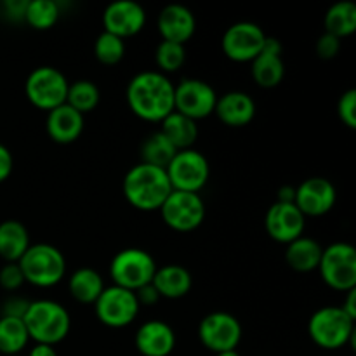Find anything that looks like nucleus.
Wrapping results in <instances>:
<instances>
[{
	"label": "nucleus",
	"mask_w": 356,
	"mask_h": 356,
	"mask_svg": "<svg viewBox=\"0 0 356 356\" xmlns=\"http://www.w3.org/2000/svg\"><path fill=\"white\" fill-rule=\"evenodd\" d=\"M127 104L145 122L162 124L174 111V83L160 72H141L127 86Z\"/></svg>",
	"instance_id": "1"
},
{
	"label": "nucleus",
	"mask_w": 356,
	"mask_h": 356,
	"mask_svg": "<svg viewBox=\"0 0 356 356\" xmlns=\"http://www.w3.org/2000/svg\"><path fill=\"white\" fill-rule=\"evenodd\" d=\"M122 190L125 200L143 212L160 211L167 197L172 193L165 169H159L143 162L125 174Z\"/></svg>",
	"instance_id": "2"
},
{
	"label": "nucleus",
	"mask_w": 356,
	"mask_h": 356,
	"mask_svg": "<svg viewBox=\"0 0 356 356\" xmlns=\"http://www.w3.org/2000/svg\"><path fill=\"white\" fill-rule=\"evenodd\" d=\"M23 322L31 341L49 346H56L65 341L72 327L70 313L66 312L65 306L51 299L30 301Z\"/></svg>",
	"instance_id": "3"
},
{
	"label": "nucleus",
	"mask_w": 356,
	"mask_h": 356,
	"mask_svg": "<svg viewBox=\"0 0 356 356\" xmlns=\"http://www.w3.org/2000/svg\"><path fill=\"white\" fill-rule=\"evenodd\" d=\"M309 339L318 348L336 351L344 346H355V320L341 306H325L316 309L308 322Z\"/></svg>",
	"instance_id": "4"
},
{
	"label": "nucleus",
	"mask_w": 356,
	"mask_h": 356,
	"mask_svg": "<svg viewBox=\"0 0 356 356\" xmlns=\"http://www.w3.org/2000/svg\"><path fill=\"white\" fill-rule=\"evenodd\" d=\"M17 264L23 271L24 282L40 289L54 287L65 278L66 273L65 256L51 243L30 245Z\"/></svg>",
	"instance_id": "5"
},
{
	"label": "nucleus",
	"mask_w": 356,
	"mask_h": 356,
	"mask_svg": "<svg viewBox=\"0 0 356 356\" xmlns=\"http://www.w3.org/2000/svg\"><path fill=\"white\" fill-rule=\"evenodd\" d=\"M155 271L156 264L152 254L136 247L120 250L110 264V277L113 285L131 292L152 284Z\"/></svg>",
	"instance_id": "6"
},
{
	"label": "nucleus",
	"mask_w": 356,
	"mask_h": 356,
	"mask_svg": "<svg viewBox=\"0 0 356 356\" xmlns=\"http://www.w3.org/2000/svg\"><path fill=\"white\" fill-rule=\"evenodd\" d=\"M323 284L339 292L356 289V250L351 243L336 242L323 249L318 264Z\"/></svg>",
	"instance_id": "7"
},
{
	"label": "nucleus",
	"mask_w": 356,
	"mask_h": 356,
	"mask_svg": "<svg viewBox=\"0 0 356 356\" xmlns=\"http://www.w3.org/2000/svg\"><path fill=\"white\" fill-rule=\"evenodd\" d=\"M68 80L65 73L59 72L54 66H38L28 75L24 83V92L28 101L35 108L44 111H51L54 108L66 103L68 94Z\"/></svg>",
	"instance_id": "8"
},
{
	"label": "nucleus",
	"mask_w": 356,
	"mask_h": 356,
	"mask_svg": "<svg viewBox=\"0 0 356 356\" xmlns=\"http://www.w3.org/2000/svg\"><path fill=\"white\" fill-rule=\"evenodd\" d=\"M165 174L172 191L200 193L211 176V167L204 153L190 148L174 155L169 165L165 167Z\"/></svg>",
	"instance_id": "9"
},
{
	"label": "nucleus",
	"mask_w": 356,
	"mask_h": 356,
	"mask_svg": "<svg viewBox=\"0 0 356 356\" xmlns=\"http://www.w3.org/2000/svg\"><path fill=\"white\" fill-rule=\"evenodd\" d=\"M139 308L141 306H139L134 292L117 287V285L104 287L97 301L94 302L97 320L111 329H124V327L131 325L138 318Z\"/></svg>",
	"instance_id": "10"
},
{
	"label": "nucleus",
	"mask_w": 356,
	"mask_h": 356,
	"mask_svg": "<svg viewBox=\"0 0 356 356\" xmlns=\"http://www.w3.org/2000/svg\"><path fill=\"white\" fill-rule=\"evenodd\" d=\"M163 222L170 229L179 233L193 232L200 228L205 219V204L200 193L172 191L160 207Z\"/></svg>",
	"instance_id": "11"
},
{
	"label": "nucleus",
	"mask_w": 356,
	"mask_h": 356,
	"mask_svg": "<svg viewBox=\"0 0 356 356\" xmlns=\"http://www.w3.org/2000/svg\"><path fill=\"white\" fill-rule=\"evenodd\" d=\"M218 94L211 83L198 79H184L174 86V111L191 118L202 120L214 113Z\"/></svg>",
	"instance_id": "12"
},
{
	"label": "nucleus",
	"mask_w": 356,
	"mask_h": 356,
	"mask_svg": "<svg viewBox=\"0 0 356 356\" xmlns=\"http://www.w3.org/2000/svg\"><path fill=\"white\" fill-rule=\"evenodd\" d=\"M266 37L259 24L240 21L232 24L222 35V52L235 63H252L263 51Z\"/></svg>",
	"instance_id": "13"
},
{
	"label": "nucleus",
	"mask_w": 356,
	"mask_h": 356,
	"mask_svg": "<svg viewBox=\"0 0 356 356\" xmlns=\"http://www.w3.org/2000/svg\"><path fill=\"white\" fill-rule=\"evenodd\" d=\"M198 339L216 355L233 351L242 341V325L232 313L214 312L198 325Z\"/></svg>",
	"instance_id": "14"
},
{
	"label": "nucleus",
	"mask_w": 356,
	"mask_h": 356,
	"mask_svg": "<svg viewBox=\"0 0 356 356\" xmlns=\"http://www.w3.org/2000/svg\"><path fill=\"white\" fill-rule=\"evenodd\" d=\"M337 200L334 184L325 177H309L296 188V207L305 218H320L329 214Z\"/></svg>",
	"instance_id": "15"
},
{
	"label": "nucleus",
	"mask_w": 356,
	"mask_h": 356,
	"mask_svg": "<svg viewBox=\"0 0 356 356\" xmlns=\"http://www.w3.org/2000/svg\"><path fill=\"white\" fill-rule=\"evenodd\" d=\"M264 228L270 238L275 242L285 243L302 236L306 228V218L301 214L296 204H284V202H275L266 212L264 218Z\"/></svg>",
	"instance_id": "16"
},
{
	"label": "nucleus",
	"mask_w": 356,
	"mask_h": 356,
	"mask_svg": "<svg viewBox=\"0 0 356 356\" xmlns=\"http://www.w3.org/2000/svg\"><path fill=\"white\" fill-rule=\"evenodd\" d=\"M145 9L134 0H118V2L110 3L103 13L104 31L122 40L138 35L145 28Z\"/></svg>",
	"instance_id": "17"
},
{
	"label": "nucleus",
	"mask_w": 356,
	"mask_h": 356,
	"mask_svg": "<svg viewBox=\"0 0 356 356\" xmlns=\"http://www.w3.org/2000/svg\"><path fill=\"white\" fill-rule=\"evenodd\" d=\"M156 28H159V33L162 35V40L184 45L195 35L197 19L188 7L170 3L160 10Z\"/></svg>",
	"instance_id": "18"
},
{
	"label": "nucleus",
	"mask_w": 356,
	"mask_h": 356,
	"mask_svg": "<svg viewBox=\"0 0 356 356\" xmlns=\"http://www.w3.org/2000/svg\"><path fill=\"white\" fill-rule=\"evenodd\" d=\"M285 65L282 59V44L273 37H266L261 54L252 61V79L263 89H273L284 80Z\"/></svg>",
	"instance_id": "19"
},
{
	"label": "nucleus",
	"mask_w": 356,
	"mask_h": 356,
	"mask_svg": "<svg viewBox=\"0 0 356 356\" xmlns=\"http://www.w3.org/2000/svg\"><path fill=\"white\" fill-rule=\"evenodd\" d=\"M134 343L143 356H169L176 348V332L162 320H149L139 327Z\"/></svg>",
	"instance_id": "20"
},
{
	"label": "nucleus",
	"mask_w": 356,
	"mask_h": 356,
	"mask_svg": "<svg viewBox=\"0 0 356 356\" xmlns=\"http://www.w3.org/2000/svg\"><path fill=\"white\" fill-rule=\"evenodd\" d=\"M214 113L228 127H245L256 117V103L242 90H232L218 96Z\"/></svg>",
	"instance_id": "21"
},
{
	"label": "nucleus",
	"mask_w": 356,
	"mask_h": 356,
	"mask_svg": "<svg viewBox=\"0 0 356 356\" xmlns=\"http://www.w3.org/2000/svg\"><path fill=\"white\" fill-rule=\"evenodd\" d=\"M45 129H47L49 138L54 143L70 145V143H75L82 134L83 115H80L79 111L65 103L49 111Z\"/></svg>",
	"instance_id": "22"
},
{
	"label": "nucleus",
	"mask_w": 356,
	"mask_h": 356,
	"mask_svg": "<svg viewBox=\"0 0 356 356\" xmlns=\"http://www.w3.org/2000/svg\"><path fill=\"white\" fill-rule=\"evenodd\" d=\"M152 284L160 298L181 299L191 291L193 278L190 271L181 264H165L162 268H156Z\"/></svg>",
	"instance_id": "23"
},
{
	"label": "nucleus",
	"mask_w": 356,
	"mask_h": 356,
	"mask_svg": "<svg viewBox=\"0 0 356 356\" xmlns=\"http://www.w3.org/2000/svg\"><path fill=\"white\" fill-rule=\"evenodd\" d=\"M26 226L16 219L0 222V257L6 263H17L30 247Z\"/></svg>",
	"instance_id": "24"
},
{
	"label": "nucleus",
	"mask_w": 356,
	"mask_h": 356,
	"mask_svg": "<svg viewBox=\"0 0 356 356\" xmlns=\"http://www.w3.org/2000/svg\"><path fill=\"white\" fill-rule=\"evenodd\" d=\"M322 252V245L316 240L308 238V236H299L298 240L287 245L285 261L298 273H309V271L318 270Z\"/></svg>",
	"instance_id": "25"
},
{
	"label": "nucleus",
	"mask_w": 356,
	"mask_h": 356,
	"mask_svg": "<svg viewBox=\"0 0 356 356\" xmlns=\"http://www.w3.org/2000/svg\"><path fill=\"white\" fill-rule=\"evenodd\" d=\"M160 132L169 139V143L176 148V152L193 148L198 138L197 122L177 113V111H172L165 120H162Z\"/></svg>",
	"instance_id": "26"
},
{
	"label": "nucleus",
	"mask_w": 356,
	"mask_h": 356,
	"mask_svg": "<svg viewBox=\"0 0 356 356\" xmlns=\"http://www.w3.org/2000/svg\"><path fill=\"white\" fill-rule=\"evenodd\" d=\"M68 291L76 302L94 305L104 291V280L92 268H80L70 277Z\"/></svg>",
	"instance_id": "27"
},
{
	"label": "nucleus",
	"mask_w": 356,
	"mask_h": 356,
	"mask_svg": "<svg viewBox=\"0 0 356 356\" xmlns=\"http://www.w3.org/2000/svg\"><path fill=\"white\" fill-rule=\"evenodd\" d=\"M325 33L337 38H346L356 31V6L351 0H341L329 7L323 17Z\"/></svg>",
	"instance_id": "28"
},
{
	"label": "nucleus",
	"mask_w": 356,
	"mask_h": 356,
	"mask_svg": "<svg viewBox=\"0 0 356 356\" xmlns=\"http://www.w3.org/2000/svg\"><path fill=\"white\" fill-rule=\"evenodd\" d=\"M30 336L21 318L0 316V353L3 356H16L26 348Z\"/></svg>",
	"instance_id": "29"
},
{
	"label": "nucleus",
	"mask_w": 356,
	"mask_h": 356,
	"mask_svg": "<svg viewBox=\"0 0 356 356\" xmlns=\"http://www.w3.org/2000/svg\"><path fill=\"white\" fill-rule=\"evenodd\" d=\"M176 153V148L170 145L169 139L162 132H153L141 145V162L159 167V169H165Z\"/></svg>",
	"instance_id": "30"
},
{
	"label": "nucleus",
	"mask_w": 356,
	"mask_h": 356,
	"mask_svg": "<svg viewBox=\"0 0 356 356\" xmlns=\"http://www.w3.org/2000/svg\"><path fill=\"white\" fill-rule=\"evenodd\" d=\"M59 3L54 0H28L24 10V23L33 30L44 31L54 26L59 19Z\"/></svg>",
	"instance_id": "31"
},
{
	"label": "nucleus",
	"mask_w": 356,
	"mask_h": 356,
	"mask_svg": "<svg viewBox=\"0 0 356 356\" xmlns=\"http://www.w3.org/2000/svg\"><path fill=\"white\" fill-rule=\"evenodd\" d=\"M99 89L90 80H76L70 83L68 94H66V104L80 115H86L92 111L99 104Z\"/></svg>",
	"instance_id": "32"
},
{
	"label": "nucleus",
	"mask_w": 356,
	"mask_h": 356,
	"mask_svg": "<svg viewBox=\"0 0 356 356\" xmlns=\"http://www.w3.org/2000/svg\"><path fill=\"white\" fill-rule=\"evenodd\" d=\"M94 54H96V59L101 65H118L125 56V42L122 40V38L115 37V35L108 33V31H103V33L96 38Z\"/></svg>",
	"instance_id": "33"
},
{
	"label": "nucleus",
	"mask_w": 356,
	"mask_h": 356,
	"mask_svg": "<svg viewBox=\"0 0 356 356\" xmlns=\"http://www.w3.org/2000/svg\"><path fill=\"white\" fill-rule=\"evenodd\" d=\"M184 61H186V49H184V45L165 40H162L156 45L155 63L159 66L160 73H163V75L181 70Z\"/></svg>",
	"instance_id": "34"
},
{
	"label": "nucleus",
	"mask_w": 356,
	"mask_h": 356,
	"mask_svg": "<svg viewBox=\"0 0 356 356\" xmlns=\"http://www.w3.org/2000/svg\"><path fill=\"white\" fill-rule=\"evenodd\" d=\"M337 115L346 127L356 129V90L350 89L343 92L337 101Z\"/></svg>",
	"instance_id": "35"
},
{
	"label": "nucleus",
	"mask_w": 356,
	"mask_h": 356,
	"mask_svg": "<svg viewBox=\"0 0 356 356\" xmlns=\"http://www.w3.org/2000/svg\"><path fill=\"white\" fill-rule=\"evenodd\" d=\"M24 284L23 271L17 263L3 264L0 270V287L6 291H17Z\"/></svg>",
	"instance_id": "36"
},
{
	"label": "nucleus",
	"mask_w": 356,
	"mask_h": 356,
	"mask_svg": "<svg viewBox=\"0 0 356 356\" xmlns=\"http://www.w3.org/2000/svg\"><path fill=\"white\" fill-rule=\"evenodd\" d=\"M341 51V38L334 37L330 33H323L322 37L316 42V52L322 59L329 61V59H334Z\"/></svg>",
	"instance_id": "37"
},
{
	"label": "nucleus",
	"mask_w": 356,
	"mask_h": 356,
	"mask_svg": "<svg viewBox=\"0 0 356 356\" xmlns=\"http://www.w3.org/2000/svg\"><path fill=\"white\" fill-rule=\"evenodd\" d=\"M28 0H6L2 3V14L14 23H24V10H26Z\"/></svg>",
	"instance_id": "38"
},
{
	"label": "nucleus",
	"mask_w": 356,
	"mask_h": 356,
	"mask_svg": "<svg viewBox=\"0 0 356 356\" xmlns=\"http://www.w3.org/2000/svg\"><path fill=\"white\" fill-rule=\"evenodd\" d=\"M30 301L23 298H9L3 302L2 308V316H13V318H21L23 320L24 313H26Z\"/></svg>",
	"instance_id": "39"
},
{
	"label": "nucleus",
	"mask_w": 356,
	"mask_h": 356,
	"mask_svg": "<svg viewBox=\"0 0 356 356\" xmlns=\"http://www.w3.org/2000/svg\"><path fill=\"white\" fill-rule=\"evenodd\" d=\"M134 294H136V299H138L139 306H155L156 302L162 299L159 292H156V289L153 287V284H148L145 285V287L138 289Z\"/></svg>",
	"instance_id": "40"
},
{
	"label": "nucleus",
	"mask_w": 356,
	"mask_h": 356,
	"mask_svg": "<svg viewBox=\"0 0 356 356\" xmlns=\"http://www.w3.org/2000/svg\"><path fill=\"white\" fill-rule=\"evenodd\" d=\"M14 169V159H13V153L9 152L7 146H3L0 143V183L9 179V176L13 174Z\"/></svg>",
	"instance_id": "41"
},
{
	"label": "nucleus",
	"mask_w": 356,
	"mask_h": 356,
	"mask_svg": "<svg viewBox=\"0 0 356 356\" xmlns=\"http://www.w3.org/2000/svg\"><path fill=\"white\" fill-rule=\"evenodd\" d=\"M346 301H344V305L341 306L343 308V312L346 313L350 318L356 320V289H353V291L346 292Z\"/></svg>",
	"instance_id": "42"
},
{
	"label": "nucleus",
	"mask_w": 356,
	"mask_h": 356,
	"mask_svg": "<svg viewBox=\"0 0 356 356\" xmlns=\"http://www.w3.org/2000/svg\"><path fill=\"white\" fill-rule=\"evenodd\" d=\"M28 356H58L56 353L54 346H49V344H37L35 343V346L31 348L30 353Z\"/></svg>",
	"instance_id": "43"
},
{
	"label": "nucleus",
	"mask_w": 356,
	"mask_h": 356,
	"mask_svg": "<svg viewBox=\"0 0 356 356\" xmlns=\"http://www.w3.org/2000/svg\"><path fill=\"white\" fill-rule=\"evenodd\" d=\"M296 198V188L292 186H282L278 190V200L277 202H284V204H294Z\"/></svg>",
	"instance_id": "44"
},
{
	"label": "nucleus",
	"mask_w": 356,
	"mask_h": 356,
	"mask_svg": "<svg viewBox=\"0 0 356 356\" xmlns=\"http://www.w3.org/2000/svg\"><path fill=\"white\" fill-rule=\"evenodd\" d=\"M216 356H240L238 351L233 350V351H222V353H218Z\"/></svg>",
	"instance_id": "45"
},
{
	"label": "nucleus",
	"mask_w": 356,
	"mask_h": 356,
	"mask_svg": "<svg viewBox=\"0 0 356 356\" xmlns=\"http://www.w3.org/2000/svg\"><path fill=\"white\" fill-rule=\"evenodd\" d=\"M16 356H19V355H16Z\"/></svg>",
	"instance_id": "46"
}]
</instances>
